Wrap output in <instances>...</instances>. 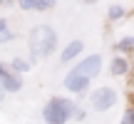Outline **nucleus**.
<instances>
[{"label": "nucleus", "mask_w": 134, "mask_h": 124, "mask_svg": "<svg viewBox=\"0 0 134 124\" xmlns=\"http://www.w3.org/2000/svg\"><path fill=\"white\" fill-rule=\"evenodd\" d=\"M27 45H30V65L37 62L40 57H50L57 47V32L52 25H35L27 35Z\"/></svg>", "instance_id": "nucleus-1"}, {"label": "nucleus", "mask_w": 134, "mask_h": 124, "mask_svg": "<svg viewBox=\"0 0 134 124\" xmlns=\"http://www.w3.org/2000/svg\"><path fill=\"white\" fill-rule=\"evenodd\" d=\"M75 102L67 97H50L47 104L42 107V119L45 124H67L75 114Z\"/></svg>", "instance_id": "nucleus-2"}, {"label": "nucleus", "mask_w": 134, "mask_h": 124, "mask_svg": "<svg viewBox=\"0 0 134 124\" xmlns=\"http://www.w3.org/2000/svg\"><path fill=\"white\" fill-rule=\"evenodd\" d=\"M117 89L114 87H97L94 92L90 94V104H92V109L94 112H107V109H112V107L117 104Z\"/></svg>", "instance_id": "nucleus-3"}, {"label": "nucleus", "mask_w": 134, "mask_h": 124, "mask_svg": "<svg viewBox=\"0 0 134 124\" xmlns=\"http://www.w3.org/2000/svg\"><path fill=\"white\" fill-rule=\"evenodd\" d=\"M72 72H77V75H82L85 80L92 82V80L102 72V55H90V57L80 60L75 67H72Z\"/></svg>", "instance_id": "nucleus-4"}, {"label": "nucleus", "mask_w": 134, "mask_h": 124, "mask_svg": "<svg viewBox=\"0 0 134 124\" xmlns=\"http://www.w3.org/2000/svg\"><path fill=\"white\" fill-rule=\"evenodd\" d=\"M62 84H65V89H67V92H72V94H82V92L90 89L92 82H90V80H85L82 75H77V72H72V70H70V72L65 75Z\"/></svg>", "instance_id": "nucleus-5"}, {"label": "nucleus", "mask_w": 134, "mask_h": 124, "mask_svg": "<svg viewBox=\"0 0 134 124\" xmlns=\"http://www.w3.org/2000/svg\"><path fill=\"white\" fill-rule=\"evenodd\" d=\"M57 5V0H18V8L25 13H47Z\"/></svg>", "instance_id": "nucleus-6"}, {"label": "nucleus", "mask_w": 134, "mask_h": 124, "mask_svg": "<svg viewBox=\"0 0 134 124\" xmlns=\"http://www.w3.org/2000/svg\"><path fill=\"white\" fill-rule=\"evenodd\" d=\"M82 52H85V42H82V40H72V42L65 45L62 52H60V62H62V65H67V62H72L75 57H80Z\"/></svg>", "instance_id": "nucleus-7"}, {"label": "nucleus", "mask_w": 134, "mask_h": 124, "mask_svg": "<svg viewBox=\"0 0 134 124\" xmlns=\"http://www.w3.org/2000/svg\"><path fill=\"white\" fill-rule=\"evenodd\" d=\"M109 70H112V75H114V77H127V75H129V57L114 55V57H112Z\"/></svg>", "instance_id": "nucleus-8"}, {"label": "nucleus", "mask_w": 134, "mask_h": 124, "mask_svg": "<svg viewBox=\"0 0 134 124\" xmlns=\"http://www.w3.org/2000/svg\"><path fill=\"white\" fill-rule=\"evenodd\" d=\"M0 89H3L5 94H15V92H20V89H23V77L8 72V77L3 80V87H0Z\"/></svg>", "instance_id": "nucleus-9"}, {"label": "nucleus", "mask_w": 134, "mask_h": 124, "mask_svg": "<svg viewBox=\"0 0 134 124\" xmlns=\"http://www.w3.org/2000/svg\"><path fill=\"white\" fill-rule=\"evenodd\" d=\"M132 50H134V35H124L122 40L114 42V52H119L122 57H129Z\"/></svg>", "instance_id": "nucleus-10"}, {"label": "nucleus", "mask_w": 134, "mask_h": 124, "mask_svg": "<svg viewBox=\"0 0 134 124\" xmlns=\"http://www.w3.org/2000/svg\"><path fill=\"white\" fill-rule=\"evenodd\" d=\"M8 70L13 72V75H20V77H23L25 72H30V62L23 60V57H13V60H10V65H8Z\"/></svg>", "instance_id": "nucleus-11"}, {"label": "nucleus", "mask_w": 134, "mask_h": 124, "mask_svg": "<svg viewBox=\"0 0 134 124\" xmlns=\"http://www.w3.org/2000/svg\"><path fill=\"white\" fill-rule=\"evenodd\" d=\"M124 15H127L124 5H112V8L107 10V20H109V22H117V20H122Z\"/></svg>", "instance_id": "nucleus-12"}, {"label": "nucleus", "mask_w": 134, "mask_h": 124, "mask_svg": "<svg viewBox=\"0 0 134 124\" xmlns=\"http://www.w3.org/2000/svg\"><path fill=\"white\" fill-rule=\"evenodd\" d=\"M18 37V35L13 32L10 27H5V30H0V45H8V42H13V40Z\"/></svg>", "instance_id": "nucleus-13"}, {"label": "nucleus", "mask_w": 134, "mask_h": 124, "mask_svg": "<svg viewBox=\"0 0 134 124\" xmlns=\"http://www.w3.org/2000/svg\"><path fill=\"white\" fill-rule=\"evenodd\" d=\"M122 124H134V112H132V107H127V109H124V114H122Z\"/></svg>", "instance_id": "nucleus-14"}, {"label": "nucleus", "mask_w": 134, "mask_h": 124, "mask_svg": "<svg viewBox=\"0 0 134 124\" xmlns=\"http://www.w3.org/2000/svg\"><path fill=\"white\" fill-rule=\"evenodd\" d=\"M8 65H3V62H0V87H3V80H5V77H8Z\"/></svg>", "instance_id": "nucleus-15"}, {"label": "nucleus", "mask_w": 134, "mask_h": 124, "mask_svg": "<svg viewBox=\"0 0 134 124\" xmlns=\"http://www.w3.org/2000/svg\"><path fill=\"white\" fill-rule=\"evenodd\" d=\"M8 27V18H3V15H0V30H5Z\"/></svg>", "instance_id": "nucleus-16"}, {"label": "nucleus", "mask_w": 134, "mask_h": 124, "mask_svg": "<svg viewBox=\"0 0 134 124\" xmlns=\"http://www.w3.org/2000/svg\"><path fill=\"white\" fill-rule=\"evenodd\" d=\"M85 5H94V3H99V0H82Z\"/></svg>", "instance_id": "nucleus-17"}, {"label": "nucleus", "mask_w": 134, "mask_h": 124, "mask_svg": "<svg viewBox=\"0 0 134 124\" xmlns=\"http://www.w3.org/2000/svg\"><path fill=\"white\" fill-rule=\"evenodd\" d=\"M5 3H8V0H0V5H5Z\"/></svg>", "instance_id": "nucleus-18"}, {"label": "nucleus", "mask_w": 134, "mask_h": 124, "mask_svg": "<svg viewBox=\"0 0 134 124\" xmlns=\"http://www.w3.org/2000/svg\"><path fill=\"white\" fill-rule=\"evenodd\" d=\"M80 3H82V0H80Z\"/></svg>", "instance_id": "nucleus-19"}]
</instances>
